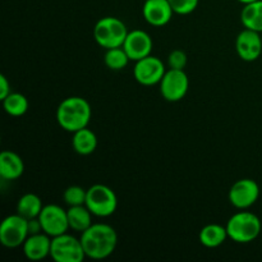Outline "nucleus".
Returning <instances> with one entry per match:
<instances>
[{
  "label": "nucleus",
  "instance_id": "f257e3e1",
  "mask_svg": "<svg viewBox=\"0 0 262 262\" xmlns=\"http://www.w3.org/2000/svg\"><path fill=\"white\" fill-rule=\"evenodd\" d=\"M82 246L86 257L105 260L114 253L118 245V234L113 227L104 223H95L81 233Z\"/></svg>",
  "mask_w": 262,
  "mask_h": 262
},
{
  "label": "nucleus",
  "instance_id": "f03ea898",
  "mask_svg": "<svg viewBox=\"0 0 262 262\" xmlns=\"http://www.w3.org/2000/svg\"><path fill=\"white\" fill-rule=\"evenodd\" d=\"M92 117L90 102L81 96L64 99L56 109V122L61 129L69 133L86 128Z\"/></svg>",
  "mask_w": 262,
  "mask_h": 262
},
{
  "label": "nucleus",
  "instance_id": "7ed1b4c3",
  "mask_svg": "<svg viewBox=\"0 0 262 262\" xmlns=\"http://www.w3.org/2000/svg\"><path fill=\"white\" fill-rule=\"evenodd\" d=\"M227 232L229 239L233 242L246 245L251 243L260 235L262 224L260 217L256 214L246 210L235 212L227 223Z\"/></svg>",
  "mask_w": 262,
  "mask_h": 262
},
{
  "label": "nucleus",
  "instance_id": "20e7f679",
  "mask_svg": "<svg viewBox=\"0 0 262 262\" xmlns=\"http://www.w3.org/2000/svg\"><path fill=\"white\" fill-rule=\"evenodd\" d=\"M128 32L124 22L117 17L101 18L94 27L95 41L105 50L123 46Z\"/></svg>",
  "mask_w": 262,
  "mask_h": 262
},
{
  "label": "nucleus",
  "instance_id": "39448f33",
  "mask_svg": "<svg viewBox=\"0 0 262 262\" xmlns=\"http://www.w3.org/2000/svg\"><path fill=\"white\" fill-rule=\"evenodd\" d=\"M84 205L94 216L107 217L117 211L118 197L110 187L105 184H94L87 189Z\"/></svg>",
  "mask_w": 262,
  "mask_h": 262
},
{
  "label": "nucleus",
  "instance_id": "423d86ee",
  "mask_svg": "<svg viewBox=\"0 0 262 262\" xmlns=\"http://www.w3.org/2000/svg\"><path fill=\"white\" fill-rule=\"evenodd\" d=\"M50 257L55 262H82L86 258L81 239L64 233L51 238Z\"/></svg>",
  "mask_w": 262,
  "mask_h": 262
},
{
  "label": "nucleus",
  "instance_id": "0eeeda50",
  "mask_svg": "<svg viewBox=\"0 0 262 262\" xmlns=\"http://www.w3.org/2000/svg\"><path fill=\"white\" fill-rule=\"evenodd\" d=\"M28 235V220L19 214L9 215L0 224V242L4 247H22Z\"/></svg>",
  "mask_w": 262,
  "mask_h": 262
},
{
  "label": "nucleus",
  "instance_id": "6e6552de",
  "mask_svg": "<svg viewBox=\"0 0 262 262\" xmlns=\"http://www.w3.org/2000/svg\"><path fill=\"white\" fill-rule=\"evenodd\" d=\"M160 94L166 101L177 102L184 99L189 89V79L184 69H170L160 81Z\"/></svg>",
  "mask_w": 262,
  "mask_h": 262
},
{
  "label": "nucleus",
  "instance_id": "1a4fd4ad",
  "mask_svg": "<svg viewBox=\"0 0 262 262\" xmlns=\"http://www.w3.org/2000/svg\"><path fill=\"white\" fill-rule=\"evenodd\" d=\"M38 220L42 227V232L51 238L68 233L69 222L68 212L59 205H45L38 215Z\"/></svg>",
  "mask_w": 262,
  "mask_h": 262
},
{
  "label": "nucleus",
  "instance_id": "9d476101",
  "mask_svg": "<svg viewBox=\"0 0 262 262\" xmlns=\"http://www.w3.org/2000/svg\"><path fill=\"white\" fill-rule=\"evenodd\" d=\"M165 72V66L160 58L148 55L136 61L133 76L136 81L142 86H154V84L160 83Z\"/></svg>",
  "mask_w": 262,
  "mask_h": 262
},
{
  "label": "nucleus",
  "instance_id": "9b49d317",
  "mask_svg": "<svg viewBox=\"0 0 262 262\" xmlns=\"http://www.w3.org/2000/svg\"><path fill=\"white\" fill-rule=\"evenodd\" d=\"M260 197V187L256 181L243 178L235 182L229 189V201L235 209L247 210L257 202Z\"/></svg>",
  "mask_w": 262,
  "mask_h": 262
},
{
  "label": "nucleus",
  "instance_id": "f8f14e48",
  "mask_svg": "<svg viewBox=\"0 0 262 262\" xmlns=\"http://www.w3.org/2000/svg\"><path fill=\"white\" fill-rule=\"evenodd\" d=\"M235 50L242 60L255 61L262 54V36L260 32L245 28L235 38Z\"/></svg>",
  "mask_w": 262,
  "mask_h": 262
},
{
  "label": "nucleus",
  "instance_id": "ddd939ff",
  "mask_svg": "<svg viewBox=\"0 0 262 262\" xmlns=\"http://www.w3.org/2000/svg\"><path fill=\"white\" fill-rule=\"evenodd\" d=\"M152 48V38L143 30L129 31L127 37H125L124 43H123V49L128 54L130 60L133 61H137L140 59L151 55Z\"/></svg>",
  "mask_w": 262,
  "mask_h": 262
},
{
  "label": "nucleus",
  "instance_id": "4468645a",
  "mask_svg": "<svg viewBox=\"0 0 262 262\" xmlns=\"http://www.w3.org/2000/svg\"><path fill=\"white\" fill-rule=\"evenodd\" d=\"M142 14L146 22L154 27H164L176 14L169 0H145Z\"/></svg>",
  "mask_w": 262,
  "mask_h": 262
},
{
  "label": "nucleus",
  "instance_id": "2eb2a0df",
  "mask_svg": "<svg viewBox=\"0 0 262 262\" xmlns=\"http://www.w3.org/2000/svg\"><path fill=\"white\" fill-rule=\"evenodd\" d=\"M23 253L31 261H41L50 256L51 237L46 233L30 234L22 246Z\"/></svg>",
  "mask_w": 262,
  "mask_h": 262
},
{
  "label": "nucleus",
  "instance_id": "dca6fc26",
  "mask_svg": "<svg viewBox=\"0 0 262 262\" xmlns=\"http://www.w3.org/2000/svg\"><path fill=\"white\" fill-rule=\"evenodd\" d=\"M25 173V163L18 154L3 151L0 154V177L5 181H15Z\"/></svg>",
  "mask_w": 262,
  "mask_h": 262
},
{
  "label": "nucleus",
  "instance_id": "f3484780",
  "mask_svg": "<svg viewBox=\"0 0 262 262\" xmlns=\"http://www.w3.org/2000/svg\"><path fill=\"white\" fill-rule=\"evenodd\" d=\"M227 227L220 224H207L200 230L199 239L204 247L206 248H217L224 245L228 239Z\"/></svg>",
  "mask_w": 262,
  "mask_h": 262
},
{
  "label": "nucleus",
  "instance_id": "a211bd4d",
  "mask_svg": "<svg viewBox=\"0 0 262 262\" xmlns=\"http://www.w3.org/2000/svg\"><path fill=\"white\" fill-rule=\"evenodd\" d=\"M72 146H73V150L76 151L78 155H91V154L95 152V150H96L97 147V137L96 135L87 127L82 128V129L73 133Z\"/></svg>",
  "mask_w": 262,
  "mask_h": 262
},
{
  "label": "nucleus",
  "instance_id": "6ab92c4d",
  "mask_svg": "<svg viewBox=\"0 0 262 262\" xmlns=\"http://www.w3.org/2000/svg\"><path fill=\"white\" fill-rule=\"evenodd\" d=\"M68 222L69 228L74 232H84L89 229L94 223H92V212L87 209L86 205H81V206H71L68 210Z\"/></svg>",
  "mask_w": 262,
  "mask_h": 262
},
{
  "label": "nucleus",
  "instance_id": "aec40b11",
  "mask_svg": "<svg viewBox=\"0 0 262 262\" xmlns=\"http://www.w3.org/2000/svg\"><path fill=\"white\" fill-rule=\"evenodd\" d=\"M241 22L243 27L262 33V0L250 3L241 12Z\"/></svg>",
  "mask_w": 262,
  "mask_h": 262
},
{
  "label": "nucleus",
  "instance_id": "412c9836",
  "mask_svg": "<svg viewBox=\"0 0 262 262\" xmlns=\"http://www.w3.org/2000/svg\"><path fill=\"white\" fill-rule=\"evenodd\" d=\"M42 209V201L35 193H25L17 202V214L27 220L38 217Z\"/></svg>",
  "mask_w": 262,
  "mask_h": 262
},
{
  "label": "nucleus",
  "instance_id": "4be33fe9",
  "mask_svg": "<svg viewBox=\"0 0 262 262\" xmlns=\"http://www.w3.org/2000/svg\"><path fill=\"white\" fill-rule=\"evenodd\" d=\"M3 107L10 117H22L28 110V100L19 92H12L3 100Z\"/></svg>",
  "mask_w": 262,
  "mask_h": 262
},
{
  "label": "nucleus",
  "instance_id": "5701e85b",
  "mask_svg": "<svg viewBox=\"0 0 262 262\" xmlns=\"http://www.w3.org/2000/svg\"><path fill=\"white\" fill-rule=\"evenodd\" d=\"M104 61L105 66L112 71H122L128 66L130 59L123 46H119V48L107 49L104 55Z\"/></svg>",
  "mask_w": 262,
  "mask_h": 262
},
{
  "label": "nucleus",
  "instance_id": "b1692460",
  "mask_svg": "<svg viewBox=\"0 0 262 262\" xmlns=\"http://www.w3.org/2000/svg\"><path fill=\"white\" fill-rule=\"evenodd\" d=\"M86 196L87 189L82 188L79 186H71L64 191L63 199L64 202L71 206H81V205L86 204Z\"/></svg>",
  "mask_w": 262,
  "mask_h": 262
},
{
  "label": "nucleus",
  "instance_id": "393cba45",
  "mask_svg": "<svg viewBox=\"0 0 262 262\" xmlns=\"http://www.w3.org/2000/svg\"><path fill=\"white\" fill-rule=\"evenodd\" d=\"M200 0H169L174 13L179 15L191 14L199 7Z\"/></svg>",
  "mask_w": 262,
  "mask_h": 262
},
{
  "label": "nucleus",
  "instance_id": "a878e982",
  "mask_svg": "<svg viewBox=\"0 0 262 262\" xmlns=\"http://www.w3.org/2000/svg\"><path fill=\"white\" fill-rule=\"evenodd\" d=\"M187 54L183 50H173L168 56V67L170 69H184L187 66Z\"/></svg>",
  "mask_w": 262,
  "mask_h": 262
},
{
  "label": "nucleus",
  "instance_id": "bb28decb",
  "mask_svg": "<svg viewBox=\"0 0 262 262\" xmlns=\"http://www.w3.org/2000/svg\"><path fill=\"white\" fill-rule=\"evenodd\" d=\"M9 94H12L9 81H8V78L4 74H0V100L3 101Z\"/></svg>",
  "mask_w": 262,
  "mask_h": 262
},
{
  "label": "nucleus",
  "instance_id": "cd10ccee",
  "mask_svg": "<svg viewBox=\"0 0 262 262\" xmlns=\"http://www.w3.org/2000/svg\"><path fill=\"white\" fill-rule=\"evenodd\" d=\"M239 3H242L243 5L246 4H250V3H253V2H257V0H238Z\"/></svg>",
  "mask_w": 262,
  "mask_h": 262
},
{
  "label": "nucleus",
  "instance_id": "c85d7f7f",
  "mask_svg": "<svg viewBox=\"0 0 262 262\" xmlns=\"http://www.w3.org/2000/svg\"><path fill=\"white\" fill-rule=\"evenodd\" d=\"M261 36H262V33H261Z\"/></svg>",
  "mask_w": 262,
  "mask_h": 262
}]
</instances>
